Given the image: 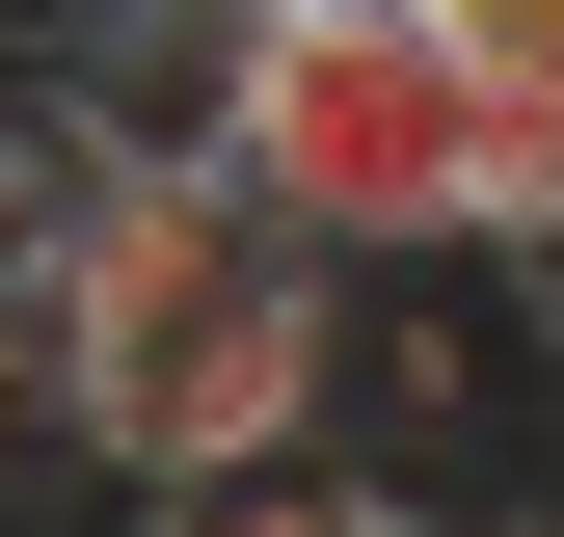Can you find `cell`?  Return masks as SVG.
<instances>
[{
    "mask_svg": "<svg viewBox=\"0 0 564 537\" xmlns=\"http://www.w3.org/2000/svg\"><path fill=\"white\" fill-rule=\"evenodd\" d=\"M188 537H457V511L377 484V457H349V484H296V457H269V484H188Z\"/></svg>",
    "mask_w": 564,
    "mask_h": 537,
    "instance_id": "obj_4",
    "label": "cell"
},
{
    "mask_svg": "<svg viewBox=\"0 0 564 537\" xmlns=\"http://www.w3.org/2000/svg\"><path fill=\"white\" fill-rule=\"evenodd\" d=\"M0 457H54V376H28V296H0Z\"/></svg>",
    "mask_w": 564,
    "mask_h": 537,
    "instance_id": "obj_5",
    "label": "cell"
},
{
    "mask_svg": "<svg viewBox=\"0 0 564 537\" xmlns=\"http://www.w3.org/2000/svg\"><path fill=\"white\" fill-rule=\"evenodd\" d=\"M323 350H349V296L242 216L216 162H82V216H54V268H28L54 457H82V484H134V511L269 484V457L323 430Z\"/></svg>",
    "mask_w": 564,
    "mask_h": 537,
    "instance_id": "obj_1",
    "label": "cell"
},
{
    "mask_svg": "<svg viewBox=\"0 0 564 537\" xmlns=\"http://www.w3.org/2000/svg\"><path fill=\"white\" fill-rule=\"evenodd\" d=\"M216 81H242V0H82V28L28 54V108L82 134V162H216Z\"/></svg>",
    "mask_w": 564,
    "mask_h": 537,
    "instance_id": "obj_3",
    "label": "cell"
},
{
    "mask_svg": "<svg viewBox=\"0 0 564 537\" xmlns=\"http://www.w3.org/2000/svg\"><path fill=\"white\" fill-rule=\"evenodd\" d=\"M216 188L323 268V296H377V268H457V242H484L457 54H431V28H242V81H216Z\"/></svg>",
    "mask_w": 564,
    "mask_h": 537,
    "instance_id": "obj_2",
    "label": "cell"
},
{
    "mask_svg": "<svg viewBox=\"0 0 564 537\" xmlns=\"http://www.w3.org/2000/svg\"><path fill=\"white\" fill-rule=\"evenodd\" d=\"M242 28H431V0H242Z\"/></svg>",
    "mask_w": 564,
    "mask_h": 537,
    "instance_id": "obj_6",
    "label": "cell"
}]
</instances>
